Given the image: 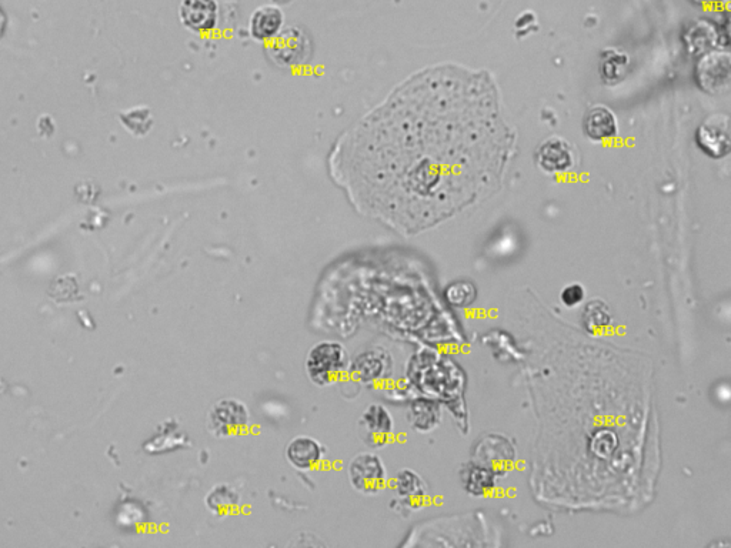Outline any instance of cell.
<instances>
[{"label":"cell","instance_id":"obj_1","mask_svg":"<svg viewBox=\"0 0 731 548\" xmlns=\"http://www.w3.org/2000/svg\"><path fill=\"white\" fill-rule=\"evenodd\" d=\"M507 139L486 79L436 70L410 83L362 129L355 183L362 195L420 210V219L447 215L497 182Z\"/></svg>","mask_w":731,"mask_h":548},{"label":"cell","instance_id":"obj_2","mask_svg":"<svg viewBox=\"0 0 731 548\" xmlns=\"http://www.w3.org/2000/svg\"><path fill=\"white\" fill-rule=\"evenodd\" d=\"M305 370L310 382L316 386H330L347 374L349 354L342 344L333 340L317 343L307 353Z\"/></svg>","mask_w":731,"mask_h":548},{"label":"cell","instance_id":"obj_3","mask_svg":"<svg viewBox=\"0 0 731 548\" xmlns=\"http://www.w3.org/2000/svg\"><path fill=\"white\" fill-rule=\"evenodd\" d=\"M266 52L279 68H299L312 58V40L299 26H287L276 38L267 42Z\"/></svg>","mask_w":731,"mask_h":548},{"label":"cell","instance_id":"obj_4","mask_svg":"<svg viewBox=\"0 0 731 548\" xmlns=\"http://www.w3.org/2000/svg\"><path fill=\"white\" fill-rule=\"evenodd\" d=\"M347 476L353 489L365 496L379 494L389 480L385 461L372 451H363L353 457L347 467Z\"/></svg>","mask_w":731,"mask_h":548},{"label":"cell","instance_id":"obj_5","mask_svg":"<svg viewBox=\"0 0 731 548\" xmlns=\"http://www.w3.org/2000/svg\"><path fill=\"white\" fill-rule=\"evenodd\" d=\"M249 424V407L239 399L218 400L209 411V431L219 439L240 436Z\"/></svg>","mask_w":731,"mask_h":548},{"label":"cell","instance_id":"obj_6","mask_svg":"<svg viewBox=\"0 0 731 548\" xmlns=\"http://www.w3.org/2000/svg\"><path fill=\"white\" fill-rule=\"evenodd\" d=\"M696 145L712 159H723L730 153V119L726 115H713L704 120L696 130Z\"/></svg>","mask_w":731,"mask_h":548},{"label":"cell","instance_id":"obj_7","mask_svg":"<svg viewBox=\"0 0 731 548\" xmlns=\"http://www.w3.org/2000/svg\"><path fill=\"white\" fill-rule=\"evenodd\" d=\"M392 370L393 360L390 354L380 347H372L357 354L355 360L349 363L347 373H350L356 382L373 384L387 379Z\"/></svg>","mask_w":731,"mask_h":548},{"label":"cell","instance_id":"obj_8","mask_svg":"<svg viewBox=\"0 0 731 548\" xmlns=\"http://www.w3.org/2000/svg\"><path fill=\"white\" fill-rule=\"evenodd\" d=\"M696 82L706 93H722L730 85V55L707 52L696 66Z\"/></svg>","mask_w":731,"mask_h":548},{"label":"cell","instance_id":"obj_9","mask_svg":"<svg viewBox=\"0 0 731 548\" xmlns=\"http://www.w3.org/2000/svg\"><path fill=\"white\" fill-rule=\"evenodd\" d=\"M218 0H182L179 19L190 32L206 35L213 32L219 23Z\"/></svg>","mask_w":731,"mask_h":548},{"label":"cell","instance_id":"obj_10","mask_svg":"<svg viewBox=\"0 0 731 548\" xmlns=\"http://www.w3.org/2000/svg\"><path fill=\"white\" fill-rule=\"evenodd\" d=\"M359 424L366 443L376 447L385 446L396 427L392 414L382 404H369L360 416Z\"/></svg>","mask_w":731,"mask_h":548},{"label":"cell","instance_id":"obj_11","mask_svg":"<svg viewBox=\"0 0 731 548\" xmlns=\"http://www.w3.org/2000/svg\"><path fill=\"white\" fill-rule=\"evenodd\" d=\"M536 160L540 169L552 175L569 172L574 165L572 145L562 137H550L537 149Z\"/></svg>","mask_w":731,"mask_h":548},{"label":"cell","instance_id":"obj_12","mask_svg":"<svg viewBox=\"0 0 731 548\" xmlns=\"http://www.w3.org/2000/svg\"><path fill=\"white\" fill-rule=\"evenodd\" d=\"M286 460L299 471H312L322 464L326 449L319 440L310 436H296L287 443Z\"/></svg>","mask_w":731,"mask_h":548},{"label":"cell","instance_id":"obj_13","mask_svg":"<svg viewBox=\"0 0 731 548\" xmlns=\"http://www.w3.org/2000/svg\"><path fill=\"white\" fill-rule=\"evenodd\" d=\"M285 28V13L276 5H263L253 10L249 20V33L259 42H269Z\"/></svg>","mask_w":731,"mask_h":548},{"label":"cell","instance_id":"obj_14","mask_svg":"<svg viewBox=\"0 0 731 548\" xmlns=\"http://www.w3.org/2000/svg\"><path fill=\"white\" fill-rule=\"evenodd\" d=\"M583 129L596 142L613 139L617 136L616 116L606 106H594L584 116Z\"/></svg>","mask_w":731,"mask_h":548},{"label":"cell","instance_id":"obj_15","mask_svg":"<svg viewBox=\"0 0 731 548\" xmlns=\"http://www.w3.org/2000/svg\"><path fill=\"white\" fill-rule=\"evenodd\" d=\"M393 490H395L397 499L402 500L403 504L417 509L422 506L426 497V486L423 480L412 470H402L397 474L393 481Z\"/></svg>","mask_w":731,"mask_h":548},{"label":"cell","instance_id":"obj_16","mask_svg":"<svg viewBox=\"0 0 731 548\" xmlns=\"http://www.w3.org/2000/svg\"><path fill=\"white\" fill-rule=\"evenodd\" d=\"M627 72H629V56L616 49H609L603 53L600 76L604 83L616 85L626 78Z\"/></svg>","mask_w":731,"mask_h":548},{"label":"cell","instance_id":"obj_17","mask_svg":"<svg viewBox=\"0 0 731 548\" xmlns=\"http://www.w3.org/2000/svg\"><path fill=\"white\" fill-rule=\"evenodd\" d=\"M409 421L419 431L435 429L440 421L439 406L430 400H416L410 406Z\"/></svg>","mask_w":731,"mask_h":548},{"label":"cell","instance_id":"obj_18","mask_svg":"<svg viewBox=\"0 0 731 548\" xmlns=\"http://www.w3.org/2000/svg\"><path fill=\"white\" fill-rule=\"evenodd\" d=\"M239 494L228 484H219L209 491L206 497V507L218 516L232 513L239 504Z\"/></svg>","mask_w":731,"mask_h":548},{"label":"cell","instance_id":"obj_19","mask_svg":"<svg viewBox=\"0 0 731 548\" xmlns=\"http://www.w3.org/2000/svg\"><path fill=\"white\" fill-rule=\"evenodd\" d=\"M612 320V313H610L609 307L603 302H600V300L587 304L582 314L584 329L590 333L599 334L606 332Z\"/></svg>","mask_w":731,"mask_h":548},{"label":"cell","instance_id":"obj_20","mask_svg":"<svg viewBox=\"0 0 731 548\" xmlns=\"http://www.w3.org/2000/svg\"><path fill=\"white\" fill-rule=\"evenodd\" d=\"M717 36L719 35L710 22H697V25H694L687 33L686 39L690 49L696 50L697 53H707L713 48Z\"/></svg>","mask_w":731,"mask_h":548},{"label":"cell","instance_id":"obj_21","mask_svg":"<svg viewBox=\"0 0 731 548\" xmlns=\"http://www.w3.org/2000/svg\"><path fill=\"white\" fill-rule=\"evenodd\" d=\"M447 303L453 307H467L475 302L477 290L475 284L460 280L447 287L445 292Z\"/></svg>","mask_w":731,"mask_h":548},{"label":"cell","instance_id":"obj_22","mask_svg":"<svg viewBox=\"0 0 731 548\" xmlns=\"http://www.w3.org/2000/svg\"><path fill=\"white\" fill-rule=\"evenodd\" d=\"M584 299V289L580 284H572L567 286L562 292V300L566 306L573 307L582 303Z\"/></svg>","mask_w":731,"mask_h":548},{"label":"cell","instance_id":"obj_23","mask_svg":"<svg viewBox=\"0 0 731 548\" xmlns=\"http://www.w3.org/2000/svg\"><path fill=\"white\" fill-rule=\"evenodd\" d=\"M6 29V16L5 13H3L2 8H0V38H2L3 33H5Z\"/></svg>","mask_w":731,"mask_h":548},{"label":"cell","instance_id":"obj_24","mask_svg":"<svg viewBox=\"0 0 731 548\" xmlns=\"http://www.w3.org/2000/svg\"><path fill=\"white\" fill-rule=\"evenodd\" d=\"M693 2L702 3V5H707V3L720 2V0H693ZM726 2H727V0H726Z\"/></svg>","mask_w":731,"mask_h":548}]
</instances>
